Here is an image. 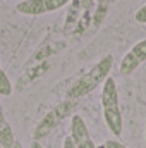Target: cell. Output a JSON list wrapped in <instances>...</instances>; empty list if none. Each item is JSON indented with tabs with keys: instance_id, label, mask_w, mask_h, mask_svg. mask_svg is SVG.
Segmentation results:
<instances>
[{
	"instance_id": "6da1fadb",
	"label": "cell",
	"mask_w": 146,
	"mask_h": 148,
	"mask_svg": "<svg viewBox=\"0 0 146 148\" xmlns=\"http://www.w3.org/2000/svg\"><path fill=\"white\" fill-rule=\"evenodd\" d=\"M115 0H72L65 21V31L72 35H84L96 29L105 19L110 5Z\"/></svg>"
},
{
	"instance_id": "7a4b0ae2",
	"label": "cell",
	"mask_w": 146,
	"mask_h": 148,
	"mask_svg": "<svg viewBox=\"0 0 146 148\" xmlns=\"http://www.w3.org/2000/svg\"><path fill=\"white\" fill-rule=\"evenodd\" d=\"M112 66H113V55L108 53L102 60H98L89 71H86L67 90V98L69 100H79V98L88 97L93 90L98 88V84L105 83V79L108 77L110 71H112Z\"/></svg>"
},
{
	"instance_id": "3957f363",
	"label": "cell",
	"mask_w": 146,
	"mask_h": 148,
	"mask_svg": "<svg viewBox=\"0 0 146 148\" xmlns=\"http://www.w3.org/2000/svg\"><path fill=\"white\" fill-rule=\"evenodd\" d=\"M102 109H103V119L105 124L113 136L122 134V112L119 103V90L113 77H107L102 90Z\"/></svg>"
},
{
	"instance_id": "277c9868",
	"label": "cell",
	"mask_w": 146,
	"mask_h": 148,
	"mask_svg": "<svg viewBox=\"0 0 146 148\" xmlns=\"http://www.w3.org/2000/svg\"><path fill=\"white\" fill-rule=\"evenodd\" d=\"M76 107H77V100H69V98L64 100L62 103L55 105V107L36 124L35 133H33V140L40 141V140L46 138L52 131H55V129L62 124V121H64L65 117H69V115L76 110Z\"/></svg>"
},
{
	"instance_id": "5b68a950",
	"label": "cell",
	"mask_w": 146,
	"mask_h": 148,
	"mask_svg": "<svg viewBox=\"0 0 146 148\" xmlns=\"http://www.w3.org/2000/svg\"><path fill=\"white\" fill-rule=\"evenodd\" d=\"M72 0H23L16 5V10L24 16H41L46 12L59 10L69 5Z\"/></svg>"
},
{
	"instance_id": "8992f818",
	"label": "cell",
	"mask_w": 146,
	"mask_h": 148,
	"mask_svg": "<svg viewBox=\"0 0 146 148\" xmlns=\"http://www.w3.org/2000/svg\"><path fill=\"white\" fill-rule=\"evenodd\" d=\"M143 62H146V40L138 41L124 55V59L120 60V66H119V73L122 76H129V74L134 73Z\"/></svg>"
},
{
	"instance_id": "52a82bcc",
	"label": "cell",
	"mask_w": 146,
	"mask_h": 148,
	"mask_svg": "<svg viewBox=\"0 0 146 148\" xmlns=\"http://www.w3.org/2000/svg\"><path fill=\"white\" fill-rule=\"evenodd\" d=\"M71 140L76 148H96L95 141L91 140V134L88 131L84 119L79 114H74L72 121H71Z\"/></svg>"
},
{
	"instance_id": "ba28073f",
	"label": "cell",
	"mask_w": 146,
	"mask_h": 148,
	"mask_svg": "<svg viewBox=\"0 0 146 148\" xmlns=\"http://www.w3.org/2000/svg\"><path fill=\"white\" fill-rule=\"evenodd\" d=\"M16 145V138H14V131L10 127V124L7 122L3 110L0 107V147L2 148H14Z\"/></svg>"
},
{
	"instance_id": "9c48e42d",
	"label": "cell",
	"mask_w": 146,
	"mask_h": 148,
	"mask_svg": "<svg viewBox=\"0 0 146 148\" xmlns=\"http://www.w3.org/2000/svg\"><path fill=\"white\" fill-rule=\"evenodd\" d=\"M10 95H12V83L0 66V97H10Z\"/></svg>"
},
{
	"instance_id": "30bf717a",
	"label": "cell",
	"mask_w": 146,
	"mask_h": 148,
	"mask_svg": "<svg viewBox=\"0 0 146 148\" xmlns=\"http://www.w3.org/2000/svg\"><path fill=\"white\" fill-rule=\"evenodd\" d=\"M134 19H136L138 23H141V24H146V5L139 7V9L136 10V14H134Z\"/></svg>"
},
{
	"instance_id": "8fae6325",
	"label": "cell",
	"mask_w": 146,
	"mask_h": 148,
	"mask_svg": "<svg viewBox=\"0 0 146 148\" xmlns=\"http://www.w3.org/2000/svg\"><path fill=\"white\" fill-rule=\"evenodd\" d=\"M105 148H127V147L122 145V143L117 141V140H108V141L105 143Z\"/></svg>"
},
{
	"instance_id": "7c38bea8",
	"label": "cell",
	"mask_w": 146,
	"mask_h": 148,
	"mask_svg": "<svg viewBox=\"0 0 146 148\" xmlns=\"http://www.w3.org/2000/svg\"><path fill=\"white\" fill-rule=\"evenodd\" d=\"M62 148H76V147H74V143H72V140H71V136L64 140V145H62Z\"/></svg>"
},
{
	"instance_id": "4fadbf2b",
	"label": "cell",
	"mask_w": 146,
	"mask_h": 148,
	"mask_svg": "<svg viewBox=\"0 0 146 148\" xmlns=\"http://www.w3.org/2000/svg\"><path fill=\"white\" fill-rule=\"evenodd\" d=\"M31 148H43V147L40 145V141H36V140H33V141H31Z\"/></svg>"
},
{
	"instance_id": "5bb4252c",
	"label": "cell",
	"mask_w": 146,
	"mask_h": 148,
	"mask_svg": "<svg viewBox=\"0 0 146 148\" xmlns=\"http://www.w3.org/2000/svg\"><path fill=\"white\" fill-rule=\"evenodd\" d=\"M14 148H23V145H21L19 141H16V145H14Z\"/></svg>"
},
{
	"instance_id": "9a60e30c",
	"label": "cell",
	"mask_w": 146,
	"mask_h": 148,
	"mask_svg": "<svg viewBox=\"0 0 146 148\" xmlns=\"http://www.w3.org/2000/svg\"><path fill=\"white\" fill-rule=\"evenodd\" d=\"M0 148H2V147H0Z\"/></svg>"
}]
</instances>
